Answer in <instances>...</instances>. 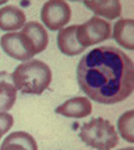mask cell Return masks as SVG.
<instances>
[{
	"label": "cell",
	"mask_w": 134,
	"mask_h": 150,
	"mask_svg": "<svg viewBox=\"0 0 134 150\" xmlns=\"http://www.w3.org/2000/svg\"><path fill=\"white\" fill-rule=\"evenodd\" d=\"M77 82L82 92L101 104H116L134 91V65L122 50L101 46L78 62Z\"/></svg>",
	"instance_id": "6da1fadb"
},
{
	"label": "cell",
	"mask_w": 134,
	"mask_h": 150,
	"mask_svg": "<svg viewBox=\"0 0 134 150\" xmlns=\"http://www.w3.org/2000/svg\"><path fill=\"white\" fill-rule=\"evenodd\" d=\"M18 91L24 94H42L52 81V72L45 62L30 60L19 65L11 74Z\"/></svg>",
	"instance_id": "7a4b0ae2"
},
{
	"label": "cell",
	"mask_w": 134,
	"mask_h": 150,
	"mask_svg": "<svg viewBox=\"0 0 134 150\" xmlns=\"http://www.w3.org/2000/svg\"><path fill=\"white\" fill-rule=\"evenodd\" d=\"M78 137L86 145L97 150H111L119 142L113 124L103 118H93L84 123Z\"/></svg>",
	"instance_id": "3957f363"
},
{
	"label": "cell",
	"mask_w": 134,
	"mask_h": 150,
	"mask_svg": "<svg viewBox=\"0 0 134 150\" xmlns=\"http://www.w3.org/2000/svg\"><path fill=\"white\" fill-rule=\"evenodd\" d=\"M77 41L84 49L103 42L112 37V28L108 21L101 19L98 16L91 18L82 25L77 26L76 33Z\"/></svg>",
	"instance_id": "277c9868"
},
{
	"label": "cell",
	"mask_w": 134,
	"mask_h": 150,
	"mask_svg": "<svg viewBox=\"0 0 134 150\" xmlns=\"http://www.w3.org/2000/svg\"><path fill=\"white\" fill-rule=\"evenodd\" d=\"M41 20L51 31L62 30L71 20V8L63 0H50L42 5Z\"/></svg>",
	"instance_id": "5b68a950"
},
{
	"label": "cell",
	"mask_w": 134,
	"mask_h": 150,
	"mask_svg": "<svg viewBox=\"0 0 134 150\" xmlns=\"http://www.w3.org/2000/svg\"><path fill=\"white\" fill-rule=\"evenodd\" d=\"M23 36L24 44L28 51L33 56L45 51L49 44V35L45 28L37 21H30L24 25L23 30L20 31Z\"/></svg>",
	"instance_id": "8992f818"
},
{
	"label": "cell",
	"mask_w": 134,
	"mask_h": 150,
	"mask_svg": "<svg viewBox=\"0 0 134 150\" xmlns=\"http://www.w3.org/2000/svg\"><path fill=\"white\" fill-rule=\"evenodd\" d=\"M0 46L3 51L14 60L26 62L34 57L26 49L20 33H8L3 35L0 39Z\"/></svg>",
	"instance_id": "52a82bcc"
},
{
	"label": "cell",
	"mask_w": 134,
	"mask_h": 150,
	"mask_svg": "<svg viewBox=\"0 0 134 150\" xmlns=\"http://www.w3.org/2000/svg\"><path fill=\"white\" fill-rule=\"evenodd\" d=\"M57 114L67 118H86L92 113V103L87 97H74L66 100L55 109Z\"/></svg>",
	"instance_id": "ba28073f"
},
{
	"label": "cell",
	"mask_w": 134,
	"mask_h": 150,
	"mask_svg": "<svg viewBox=\"0 0 134 150\" xmlns=\"http://www.w3.org/2000/svg\"><path fill=\"white\" fill-rule=\"evenodd\" d=\"M25 21V13L15 5H6L0 9V30L15 33L24 28Z\"/></svg>",
	"instance_id": "9c48e42d"
},
{
	"label": "cell",
	"mask_w": 134,
	"mask_h": 150,
	"mask_svg": "<svg viewBox=\"0 0 134 150\" xmlns=\"http://www.w3.org/2000/svg\"><path fill=\"white\" fill-rule=\"evenodd\" d=\"M77 26L78 25H72L65 28L60 30L57 35V46L60 51L66 56H77L86 50L77 41Z\"/></svg>",
	"instance_id": "30bf717a"
},
{
	"label": "cell",
	"mask_w": 134,
	"mask_h": 150,
	"mask_svg": "<svg viewBox=\"0 0 134 150\" xmlns=\"http://www.w3.org/2000/svg\"><path fill=\"white\" fill-rule=\"evenodd\" d=\"M18 89L13 82L11 74L6 71H0V113L10 110L16 100Z\"/></svg>",
	"instance_id": "8fae6325"
},
{
	"label": "cell",
	"mask_w": 134,
	"mask_h": 150,
	"mask_svg": "<svg viewBox=\"0 0 134 150\" xmlns=\"http://www.w3.org/2000/svg\"><path fill=\"white\" fill-rule=\"evenodd\" d=\"M0 150H37V143L29 133L14 132L4 139Z\"/></svg>",
	"instance_id": "7c38bea8"
},
{
	"label": "cell",
	"mask_w": 134,
	"mask_h": 150,
	"mask_svg": "<svg viewBox=\"0 0 134 150\" xmlns=\"http://www.w3.org/2000/svg\"><path fill=\"white\" fill-rule=\"evenodd\" d=\"M83 4L96 15L109 20L119 18L122 14V5L118 0H92L83 1Z\"/></svg>",
	"instance_id": "4fadbf2b"
},
{
	"label": "cell",
	"mask_w": 134,
	"mask_h": 150,
	"mask_svg": "<svg viewBox=\"0 0 134 150\" xmlns=\"http://www.w3.org/2000/svg\"><path fill=\"white\" fill-rule=\"evenodd\" d=\"M134 20L133 19H121L114 24L112 36L122 47L127 50H134Z\"/></svg>",
	"instance_id": "5bb4252c"
},
{
	"label": "cell",
	"mask_w": 134,
	"mask_h": 150,
	"mask_svg": "<svg viewBox=\"0 0 134 150\" xmlns=\"http://www.w3.org/2000/svg\"><path fill=\"white\" fill-rule=\"evenodd\" d=\"M134 110H128L125 113H123L119 119H118V130H119L121 137L128 143H134Z\"/></svg>",
	"instance_id": "9a60e30c"
},
{
	"label": "cell",
	"mask_w": 134,
	"mask_h": 150,
	"mask_svg": "<svg viewBox=\"0 0 134 150\" xmlns=\"http://www.w3.org/2000/svg\"><path fill=\"white\" fill-rule=\"evenodd\" d=\"M14 125V118L11 114H9L8 112L0 113V139L3 138L4 134H6L11 127Z\"/></svg>",
	"instance_id": "2e32d148"
},
{
	"label": "cell",
	"mask_w": 134,
	"mask_h": 150,
	"mask_svg": "<svg viewBox=\"0 0 134 150\" xmlns=\"http://www.w3.org/2000/svg\"><path fill=\"white\" fill-rule=\"evenodd\" d=\"M118 150H134V148H123V149H118Z\"/></svg>",
	"instance_id": "e0dca14e"
},
{
	"label": "cell",
	"mask_w": 134,
	"mask_h": 150,
	"mask_svg": "<svg viewBox=\"0 0 134 150\" xmlns=\"http://www.w3.org/2000/svg\"><path fill=\"white\" fill-rule=\"evenodd\" d=\"M5 3H8V1H6V0H0V5H4Z\"/></svg>",
	"instance_id": "ac0fdd59"
}]
</instances>
